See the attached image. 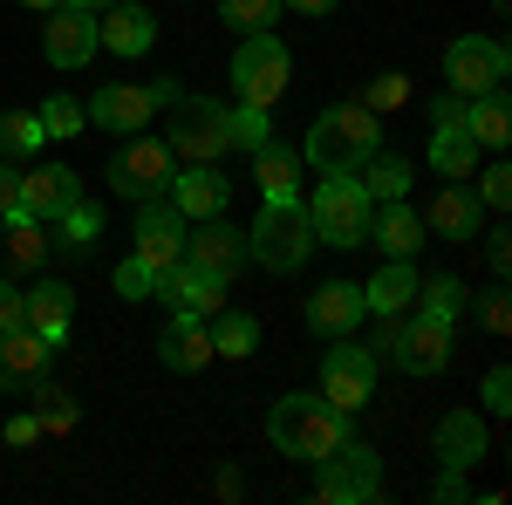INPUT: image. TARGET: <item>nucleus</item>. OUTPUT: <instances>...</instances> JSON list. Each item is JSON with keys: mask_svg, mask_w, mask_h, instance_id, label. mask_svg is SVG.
I'll use <instances>...</instances> for the list:
<instances>
[{"mask_svg": "<svg viewBox=\"0 0 512 505\" xmlns=\"http://www.w3.org/2000/svg\"><path fill=\"white\" fill-rule=\"evenodd\" d=\"M267 437H274L280 458L321 465V458L349 437V410H335L328 396H280L274 410H267Z\"/></svg>", "mask_w": 512, "mask_h": 505, "instance_id": "nucleus-1", "label": "nucleus"}, {"mask_svg": "<svg viewBox=\"0 0 512 505\" xmlns=\"http://www.w3.org/2000/svg\"><path fill=\"white\" fill-rule=\"evenodd\" d=\"M369 151H383V117L362 110V103H335V110L308 130V164H315L321 178H328V171H355Z\"/></svg>", "mask_w": 512, "mask_h": 505, "instance_id": "nucleus-2", "label": "nucleus"}, {"mask_svg": "<svg viewBox=\"0 0 512 505\" xmlns=\"http://www.w3.org/2000/svg\"><path fill=\"white\" fill-rule=\"evenodd\" d=\"M369 212H376V205H369L362 185H355V171H328V178L315 185V198H308V226H315V239L321 246H342V253L369 239Z\"/></svg>", "mask_w": 512, "mask_h": 505, "instance_id": "nucleus-3", "label": "nucleus"}, {"mask_svg": "<svg viewBox=\"0 0 512 505\" xmlns=\"http://www.w3.org/2000/svg\"><path fill=\"white\" fill-rule=\"evenodd\" d=\"M171 157L178 164H219L233 151V110L212 103V96H178L171 103Z\"/></svg>", "mask_w": 512, "mask_h": 505, "instance_id": "nucleus-4", "label": "nucleus"}, {"mask_svg": "<svg viewBox=\"0 0 512 505\" xmlns=\"http://www.w3.org/2000/svg\"><path fill=\"white\" fill-rule=\"evenodd\" d=\"M246 246H253V260H260V267L294 273L301 260H308V246H315V226H308V212H301L294 198H267V212L253 219Z\"/></svg>", "mask_w": 512, "mask_h": 505, "instance_id": "nucleus-5", "label": "nucleus"}, {"mask_svg": "<svg viewBox=\"0 0 512 505\" xmlns=\"http://www.w3.org/2000/svg\"><path fill=\"white\" fill-rule=\"evenodd\" d=\"M376 492H383V458L369 444H355V437H342L315 465V499L321 505H369Z\"/></svg>", "mask_w": 512, "mask_h": 505, "instance_id": "nucleus-6", "label": "nucleus"}, {"mask_svg": "<svg viewBox=\"0 0 512 505\" xmlns=\"http://www.w3.org/2000/svg\"><path fill=\"white\" fill-rule=\"evenodd\" d=\"M171 171H178V157H171L164 137H130V144H117V157H110V192L130 198V205H144V198H164Z\"/></svg>", "mask_w": 512, "mask_h": 505, "instance_id": "nucleus-7", "label": "nucleus"}, {"mask_svg": "<svg viewBox=\"0 0 512 505\" xmlns=\"http://www.w3.org/2000/svg\"><path fill=\"white\" fill-rule=\"evenodd\" d=\"M287 69H294V55H287L274 35H246V41H239V55H233V89H239V103L274 110L280 96H287Z\"/></svg>", "mask_w": 512, "mask_h": 505, "instance_id": "nucleus-8", "label": "nucleus"}, {"mask_svg": "<svg viewBox=\"0 0 512 505\" xmlns=\"http://www.w3.org/2000/svg\"><path fill=\"white\" fill-rule=\"evenodd\" d=\"M506 69H512V55H506V41H492V35H458L444 48V82H451L465 103L506 89Z\"/></svg>", "mask_w": 512, "mask_h": 505, "instance_id": "nucleus-9", "label": "nucleus"}, {"mask_svg": "<svg viewBox=\"0 0 512 505\" xmlns=\"http://www.w3.org/2000/svg\"><path fill=\"white\" fill-rule=\"evenodd\" d=\"M321 396L335 403V410H362L369 396H376V355L369 349H355L349 335H335V349L321 355Z\"/></svg>", "mask_w": 512, "mask_h": 505, "instance_id": "nucleus-10", "label": "nucleus"}, {"mask_svg": "<svg viewBox=\"0 0 512 505\" xmlns=\"http://www.w3.org/2000/svg\"><path fill=\"white\" fill-rule=\"evenodd\" d=\"M185 226H192V219H185L171 198H144V205H137V260L151 273L178 267V260H185Z\"/></svg>", "mask_w": 512, "mask_h": 505, "instance_id": "nucleus-11", "label": "nucleus"}, {"mask_svg": "<svg viewBox=\"0 0 512 505\" xmlns=\"http://www.w3.org/2000/svg\"><path fill=\"white\" fill-rule=\"evenodd\" d=\"M185 260H192L198 273H212V280H233V273L253 260V246H246V233L226 226V219H192V226H185Z\"/></svg>", "mask_w": 512, "mask_h": 505, "instance_id": "nucleus-12", "label": "nucleus"}, {"mask_svg": "<svg viewBox=\"0 0 512 505\" xmlns=\"http://www.w3.org/2000/svg\"><path fill=\"white\" fill-rule=\"evenodd\" d=\"M390 362H396V369H410V376H437V369L451 362V321L410 308V314H403V328H396Z\"/></svg>", "mask_w": 512, "mask_h": 505, "instance_id": "nucleus-13", "label": "nucleus"}, {"mask_svg": "<svg viewBox=\"0 0 512 505\" xmlns=\"http://www.w3.org/2000/svg\"><path fill=\"white\" fill-rule=\"evenodd\" d=\"M41 55L55 62V69H82L89 55H96V14L89 7H48V21H41Z\"/></svg>", "mask_w": 512, "mask_h": 505, "instance_id": "nucleus-14", "label": "nucleus"}, {"mask_svg": "<svg viewBox=\"0 0 512 505\" xmlns=\"http://www.w3.org/2000/svg\"><path fill=\"white\" fill-rule=\"evenodd\" d=\"M82 198V178L69 171V164H35V171H21V212L28 219H62L69 205Z\"/></svg>", "mask_w": 512, "mask_h": 505, "instance_id": "nucleus-15", "label": "nucleus"}, {"mask_svg": "<svg viewBox=\"0 0 512 505\" xmlns=\"http://www.w3.org/2000/svg\"><path fill=\"white\" fill-rule=\"evenodd\" d=\"M437 239H478L485 233V205H478L472 178H444L431 198V219H424Z\"/></svg>", "mask_w": 512, "mask_h": 505, "instance_id": "nucleus-16", "label": "nucleus"}, {"mask_svg": "<svg viewBox=\"0 0 512 505\" xmlns=\"http://www.w3.org/2000/svg\"><path fill=\"white\" fill-rule=\"evenodd\" d=\"M164 198H171L185 219H219V212H226V198H233V185H226L212 164H178V171H171V185H164Z\"/></svg>", "mask_w": 512, "mask_h": 505, "instance_id": "nucleus-17", "label": "nucleus"}, {"mask_svg": "<svg viewBox=\"0 0 512 505\" xmlns=\"http://www.w3.org/2000/svg\"><path fill=\"white\" fill-rule=\"evenodd\" d=\"M158 301H171V308H185V314H212L226 308V280H212V273H198L192 260H178V267H164L158 273V287H151Z\"/></svg>", "mask_w": 512, "mask_h": 505, "instance_id": "nucleus-18", "label": "nucleus"}, {"mask_svg": "<svg viewBox=\"0 0 512 505\" xmlns=\"http://www.w3.org/2000/svg\"><path fill=\"white\" fill-rule=\"evenodd\" d=\"M48 362H55V342H41L35 328H7V335H0V389L41 383Z\"/></svg>", "mask_w": 512, "mask_h": 505, "instance_id": "nucleus-19", "label": "nucleus"}, {"mask_svg": "<svg viewBox=\"0 0 512 505\" xmlns=\"http://www.w3.org/2000/svg\"><path fill=\"white\" fill-rule=\"evenodd\" d=\"M362 314H369V308H362V287H355V280H328V287L308 294V328L328 335V342H335V335H349Z\"/></svg>", "mask_w": 512, "mask_h": 505, "instance_id": "nucleus-20", "label": "nucleus"}, {"mask_svg": "<svg viewBox=\"0 0 512 505\" xmlns=\"http://www.w3.org/2000/svg\"><path fill=\"white\" fill-rule=\"evenodd\" d=\"M151 41H158V21H151L144 7H130V0H110V7H103L96 48H110V55H144Z\"/></svg>", "mask_w": 512, "mask_h": 505, "instance_id": "nucleus-21", "label": "nucleus"}, {"mask_svg": "<svg viewBox=\"0 0 512 505\" xmlns=\"http://www.w3.org/2000/svg\"><path fill=\"white\" fill-rule=\"evenodd\" d=\"M158 355H164V369H205L212 362V328H205V314H171V328H164V342H158Z\"/></svg>", "mask_w": 512, "mask_h": 505, "instance_id": "nucleus-22", "label": "nucleus"}, {"mask_svg": "<svg viewBox=\"0 0 512 505\" xmlns=\"http://www.w3.org/2000/svg\"><path fill=\"white\" fill-rule=\"evenodd\" d=\"M369 239H376L390 260H410V253L424 246V219H417L403 198H383V205L369 212Z\"/></svg>", "mask_w": 512, "mask_h": 505, "instance_id": "nucleus-23", "label": "nucleus"}, {"mask_svg": "<svg viewBox=\"0 0 512 505\" xmlns=\"http://www.w3.org/2000/svg\"><path fill=\"white\" fill-rule=\"evenodd\" d=\"M485 458V424H478L472 410H451L444 424H437V465L444 471H472Z\"/></svg>", "mask_w": 512, "mask_h": 505, "instance_id": "nucleus-24", "label": "nucleus"}, {"mask_svg": "<svg viewBox=\"0 0 512 505\" xmlns=\"http://www.w3.org/2000/svg\"><path fill=\"white\" fill-rule=\"evenodd\" d=\"M151 89H130V82H110V89H96V103H89V117L103 123V130H144L151 123Z\"/></svg>", "mask_w": 512, "mask_h": 505, "instance_id": "nucleus-25", "label": "nucleus"}, {"mask_svg": "<svg viewBox=\"0 0 512 505\" xmlns=\"http://www.w3.org/2000/svg\"><path fill=\"white\" fill-rule=\"evenodd\" d=\"M69 321H76V287H62V280H35V294H28V328H35L41 342H62Z\"/></svg>", "mask_w": 512, "mask_h": 505, "instance_id": "nucleus-26", "label": "nucleus"}, {"mask_svg": "<svg viewBox=\"0 0 512 505\" xmlns=\"http://www.w3.org/2000/svg\"><path fill=\"white\" fill-rule=\"evenodd\" d=\"M48 246H55V239L41 233V219H28V212L0 219V267H14V273H35L41 260H48Z\"/></svg>", "mask_w": 512, "mask_h": 505, "instance_id": "nucleus-27", "label": "nucleus"}, {"mask_svg": "<svg viewBox=\"0 0 512 505\" xmlns=\"http://www.w3.org/2000/svg\"><path fill=\"white\" fill-rule=\"evenodd\" d=\"M362 308L369 314H410L417 308V267L410 260H390V267L362 287Z\"/></svg>", "mask_w": 512, "mask_h": 505, "instance_id": "nucleus-28", "label": "nucleus"}, {"mask_svg": "<svg viewBox=\"0 0 512 505\" xmlns=\"http://www.w3.org/2000/svg\"><path fill=\"white\" fill-rule=\"evenodd\" d=\"M253 185H260V198H294L301 192V151H287V144H260L253 151Z\"/></svg>", "mask_w": 512, "mask_h": 505, "instance_id": "nucleus-29", "label": "nucleus"}, {"mask_svg": "<svg viewBox=\"0 0 512 505\" xmlns=\"http://www.w3.org/2000/svg\"><path fill=\"white\" fill-rule=\"evenodd\" d=\"M465 130H472V144H478V151H506V144H512L506 89H492V96H472V103H465Z\"/></svg>", "mask_w": 512, "mask_h": 505, "instance_id": "nucleus-30", "label": "nucleus"}, {"mask_svg": "<svg viewBox=\"0 0 512 505\" xmlns=\"http://www.w3.org/2000/svg\"><path fill=\"white\" fill-rule=\"evenodd\" d=\"M355 185L369 192V205H383V198H403L410 192V164L396 151H369L362 164H355Z\"/></svg>", "mask_w": 512, "mask_h": 505, "instance_id": "nucleus-31", "label": "nucleus"}, {"mask_svg": "<svg viewBox=\"0 0 512 505\" xmlns=\"http://www.w3.org/2000/svg\"><path fill=\"white\" fill-rule=\"evenodd\" d=\"M205 328H212V355H233V362H246V355L260 349V321H253V314L219 308L212 321H205Z\"/></svg>", "mask_w": 512, "mask_h": 505, "instance_id": "nucleus-32", "label": "nucleus"}, {"mask_svg": "<svg viewBox=\"0 0 512 505\" xmlns=\"http://www.w3.org/2000/svg\"><path fill=\"white\" fill-rule=\"evenodd\" d=\"M431 171H437V178H472V171H478V144H472L465 123L431 137Z\"/></svg>", "mask_w": 512, "mask_h": 505, "instance_id": "nucleus-33", "label": "nucleus"}, {"mask_svg": "<svg viewBox=\"0 0 512 505\" xmlns=\"http://www.w3.org/2000/svg\"><path fill=\"white\" fill-rule=\"evenodd\" d=\"M55 226H62V239H55V246H69V253H96V239H103V212H96L89 198H76Z\"/></svg>", "mask_w": 512, "mask_h": 505, "instance_id": "nucleus-34", "label": "nucleus"}, {"mask_svg": "<svg viewBox=\"0 0 512 505\" xmlns=\"http://www.w3.org/2000/svg\"><path fill=\"white\" fill-rule=\"evenodd\" d=\"M41 137H48V130H41L35 110H7V117H0V157H35Z\"/></svg>", "mask_w": 512, "mask_h": 505, "instance_id": "nucleus-35", "label": "nucleus"}, {"mask_svg": "<svg viewBox=\"0 0 512 505\" xmlns=\"http://www.w3.org/2000/svg\"><path fill=\"white\" fill-rule=\"evenodd\" d=\"M219 14H226V28H239V35H274L280 0H219Z\"/></svg>", "mask_w": 512, "mask_h": 505, "instance_id": "nucleus-36", "label": "nucleus"}, {"mask_svg": "<svg viewBox=\"0 0 512 505\" xmlns=\"http://www.w3.org/2000/svg\"><path fill=\"white\" fill-rule=\"evenodd\" d=\"M417 308L437 314V321H458V314H465V280H451V273L424 280V287H417Z\"/></svg>", "mask_w": 512, "mask_h": 505, "instance_id": "nucleus-37", "label": "nucleus"}, {"mask_svg": "<svg viewBox=\"0 0 512 505\" xmlns=\"http://www.w3.org/2000/svg\"><path fill=\"white\" fill-rule=\"evenodd\" d=\"M35 117H41V130H48V137H82V123H89V110H82L76 96H48V103H41Z\"/></svg>", "mask_w": 512, "mask_h": 505, "instance_id": "nucleus-38", "label": "nucleus"}, {"mask_svg": "<svg viewBox=\"0 0 512 505\" xmlns=\"http://www.w3.org/2000/svg\"><path fill=\"white\" fill-rule=\"evenodd\" d=\"M35 389V424L41 430H76V396H62V389L48 383H28Z\"/></svg>", "mask_w": 512, "mask_h": 505, "instance_id": "nucleus-39", "label": "nucleus"}, {"mask_svg": "<svg viewBox=\"0 0 512 505\" xmlns=\"http://www.w3.org/2000/svg\"><path fill=\"white\" fill-rule=\"evenodd\" d=\"M355 103H362V110H376V117H390L396 103H410V82L396 76V69H383V76L369 82V89H362V96H355Z\"/></svg>", "mask_w": 512, "mask_h": 505, "instance_id": "nucleus-40", "label": "nucleus"}, {"mask_svg": "<svg viewBox=\"0 0 512 505\" xmlns=\"http://www.w3.org/2000/svg\"><path fill=\"white\" fill-rule=\"evenodd\" d=\"M472 192H478V205H485V212H506V205H512V171H506V164L472 171Z\"/></svg>", "mask_w": 512, "mask_h": 505, "instance_id": "nucleus-41", "label": "nucleus"}, {"mask_svg": "<svg viewBox=\"0 0 512 505\" xmlns=\"http://www.w3.org/2000/svg\"><path fill=\"white\" fill-rule=\"evenodd\" d=\"M267 137H274V123H267V110L239 103V110H233V144H239V151H260Z\"/></svg>", "mask_w": 512, "mask_h": 505, "instance_id": "nucleus-42", "label": "nucleus"}, {"mask_svg": "<svg viewBox=\"0 0 512 505\" xmlns=\"http://www.w3.org/2000/svg\"><path fill=\"white\" fill-rule=\"evenodd\" d=\"M151 287H158V273H151L144 260H137V253H130V260L117 267V294H123V301H151Z\"/></svg>", "mask_w": 512, "mask_h": 505, "instance_id": "nucleus-43", "label": "nucleus"}, {"mask_svg": "<svg viewBox=\"0 0 512 505\" xmlns=\"http://www.w3.org/2000/svg\"><path fill=\"white\" fill-rule=\"evenodd\" d=\"M478 321H485V335H506V328H512V301H506V287L478 294Z\"/></svg>", "mask_w": 512, "mask_h": 505, "instance_id": "nucleus-44", "label": "nucleus"}, {"mask_svg": "<svg viewBox=\"0 0 512 505\" xmlns=\"http://www.w3.org/2000/svg\"><path fill=\"white\" fill-rule=\"evenodd\" d=\"M7 328H28V294L0 280V335H7Z\"/></svg>", "mask_w": 512, "mask_h": 505, "instance_id": "nucleus-45", "label": "nucleus"}, {"mask_svg": "<svg viewBox=\"0 0 512 505\" xmlns=\"http://www.w3.org/2000/svg\"><path fill=\"white\" fill-rule=\"evenodd\" d=\"M431 123H437V130H458V123H465V96H458V89L431 96Z\"/></svg>", "mask_w": 512, "mask_h": 505, "instance_id": "nucleus-46", "label": "nucleus"}, {"mask_svg": "<svg viewBox=\"0 0 512 505\" xmlns=\"http://www.w3.org/2000/svg\"><path fill=\"white\" fill-rule=\"evenodd\" d=\"M485 410H492V417H506V410H512V376H506V369L485 376Z\"/></svg>", "mask_w": 512, "mask_h": 505, "instance_id": "nucleus-47", "label": "nucleus"}, {"mask_svg": "<svg viewBox=\"0 0 512 505\" xmlns=\"http://www.w3.org/2000/svg\"><path fill=\"white\" fill-rule=\"evenodd\" d=\"M14 212H21V171L0 164V219H14Z\"/></svg>", "mask_w": 512, "mask_h": 505, "instance_id": "nucleus-48", "label": "nucleus"}, {"mask_svg": "<svg viewBox=\"0 0 512 505\" xmlns=\"http://www.w3.org/2000/svg\"><path fill=\"white\" fill-rule=\"evenodd\" d=\"M485 253H492V273L506 280V267H512V233H485Z\"/></svg>", "mask_w": 512, "mask_h": 505, "instance_id": "nucleus-49", "label": "nucleus"}, {"mask_svg": "<svg viewBox=\"0 0 512 505\" xmlns=\"http://www.w3.org/2000/svg\"><path fill=\"white\" fill-rule=\"evenodd\" d=\"M41 437V424H35V410H21L14 424H7V444H35Z\"/></svg>", "mask_w": 512, "mask_h": 505, "instance_id": "nucleus-50", "label": "nucleus"}, {"mask_svg": "<svg viewBox=\"0 0 512 505\" xmlns=\"http://www.w3.org/2000/svg\"><path fill=\"white\" fill-rule=\"evenodd\" d=\"M437 499H444V505L465 499V471H444V478H437Z\"/></svg>", "mask_w": 512, "mask_h": 505, "instance_id": "nucleus-51", "label": "nucleus"}, {"mask_svg": "<svg viewBox=\"0 0 512 505\" xmlns=\"http://www.w3.org/2000/svg\"><path fill=\"white\" fill-rule=\"evenodd\" d=\"M280 7H294V14H335L342 0H280Z\"/></svg>", "mask_w": 512, "mask_h": 505, "instance_id": "nucleus-52", "label": "nucleus"}, {"mask_svg": "<svg viewBox=\"0 0 512 505\" xmlns=\"http://www.w3.org/2000/svg\"><path fill=\"white\" fill-rule=\"evenodd\" d=\"M69 7H89V14H103V7H110V0H69Z\"/></svg>", "mask_w": 512, "mask_h": 505, "instance_id": "nucleus-53", "label": "nucleus"}, {"mask_svg": "<svg viewBox=\"0 0 512 505\" xmlns=\"http://www.w3.org/2000/svg\"><path fill=\"white\" fill-rule=\"evenodd\" d=\"M21 7H35V14H48V7H62V0H21Z\"/></svg>", "mask_w": 512, "mask_h": 505, "instance_id": "nucleus-54", "label": "nucleus"}, {"mask_svg": "<svg viewBox=\"0 0 512 505\" xmlns=\"http://www.w3.org/2000/svg\"><path fill=\"white\" fill-rule=\"evenodd\" d=\"M492 7H499V14H506V0H492Z\"/></svg>", "mask_w": 512, "mask_h": 505, "instance_id": "nucleus-55", "label": "nucleus"}]
</instances>
